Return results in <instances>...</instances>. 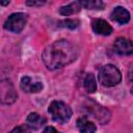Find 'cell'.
<instances>
[{
	"mask_svg": "<svg viewBox=\"0 0 133 133\" xmlns=\"http://www.w3.org/2000/svg\"><path fill=\"white\" fill-rule=\"evenodd\" d=\"M77 55V49L73 44L65 39H59L44 50L42 58L49 70H56L73 62Z\"/></svg>",
	"mask_w": 133,
	"mask_h": 133,
	"instance_id": "6da1fadb",
	"label": "cell"
},
{
	"mask_svg": "<svg viewBox=\"0 0 133 133\" xmlns=\"http://www.w3.org/2000/svg\"><path fill=\"white\" fill-rule=\"evenodd\" d=\"M100 83L106 87H111L117 85L122 80V74L119 70L113 64L104 65L99 73Z\"/></svg>",
	"mask_w": 133,
	"mask_h": 133,
	"instance_id": "7a4b0ae2",
	"label": "cell"
},
{
	"mask_svg": "<svg viewBox=\"0 0 133 133\" xmlns=\"http://www.w3.org/2000/svg\"><path fill=\"white\" fill-rule=\"evenodd\" d=\"M52 118L59 124H65L70 121L72 116L71 108L61 101H53L48 109Z\"/></svg>",
	"mask_w": 133,
	"mask_h": 133,
	"instance_id": "3957f363",
	"label": "cell"
},
{
	"mask_svg": "<svg viewBox=\"0 0 133 133\" xmlns=\"http://www.w3.org/2000/svg\"><path fill=\"white\" fill-rule=\"evenodd\" d=\"M27 22V16L23 12H16L10 15L5 23H4V28L10 32H15V33H19L21 32Z\"/></svg>",
	"mask_w": 133,
	"mask_h": 133,
	"instance_id": "277c9868",
	"label": "cell"
},
{
	"mask_svg": "<svg viewBox=\"0 0 133 133\" xmlns=\"http://www.w3.org/2000/svg\"><path fill=\"white\" fill-rule=\"evenodd\" d=\"M113 49L119 55H131L133 53V44L128 38L118 37L113 44Z\"/></svg>",
	"mask_w": 133,
	"mask_h": 133,
	"instance_id": "5b68a950",
	"label": "cell"
},
{
	"mask_svg": "<svg viewBox=\"0 0 133 133\" xmlns=\"http://www.w3.org/2000/svg\"><path fill=\"white\" fill-rule=\"evenodd\" d=\"M1 97H2V102L3 103H14L15 100L17 99L18 95L16 94L14 86L11 84V82L9 80H5L2 81L1 84Z\"/></svg>",
	"mask_w": 133,
	"mask_h": 133,
	"instance_id": "8992f818",
	"label": "cell"
},
{
	"mask_svg": "<svg viewBox=\"0 0 133 133\" xmlns=\"http://www.w3.org/2000/svg\"><path fill=\"white\" fill-rule=\"evenodd\" d=\"M21 88L26 92H38L43 89V83L31 77L25 76L21 79Z\"/></svg>",
	"mask_w": 133,
	"mask_h": 133,
	"instance_id": "52a82bcc",
	"label": "cell"
},
{
	"mask_svg": "<svg viewBox=\"0 0 133 133\" xmlns=\"http://www.w3.org/2000/svg\"><path fill=\"white\" fill-rule=\"evenodd\" d=\"M111 19L118 24H126L130 21V14L126 8L116 6L111 12Z\"/></svg>",
	"mask_w": 133,
	"mask_h": 133,
	"instance_id": "ba28073f",
	"label": "cell"
},
{
	"mask_svg": "<svg viewBox=\"0 0 133 133\" xmlns=\"http://www.w3.org/2000/svg\"><path fill=\"white\" fill-rule=\"evenodd\" d=\"M91 26H92V30L97 34L109 35L112 32V27L105 20H102V19H96V20H94Z\"/></svg>",
	"mask_w": 133,
	"mask_h": 133,
	"instance_id": "9c48e42d",
	"label": "cell"
},
{
	"mask_svg": "<svg viewBox=\"0 0 133 133\" xmlns=\"http://www.w3.org/2000/svg\"><path fill=\"white\" fill-rule=\"evenodd\" d=\"M46 123V119L41 116L39 114L35 113V112H32L30 113L28 116H27V119H26V124H27V127L31 128V129H34V130H37L39 128H42Z\"/></svg>",
	"mask_w": 133,
	"mask_h": 133,
	"instance_id": "30bf717a",
	"label": "cell"
},
{
	"mask_svg": "<svg viewBox=\"0 0 133 133\" xmlns=\"http://www.w3.org/2000/svg\"><path fill=\"white\" fill-rule=\"evenodd\" d=\"M77 128L80 131V133H95L97 128L96 125L88 121L85 116H82L80 118H78L77 121Z\"/></svg>",
	"mask_w": 133,
	"mask_h": 133,
	"instance_id": "8fae6325",
	"label": "cell"
},
{
	"mask_svg": "<svg viewBox=\"0 0 133 133\" xmlns=\"http://www.w3.org/2000/svg\"><path fill=\"white\" fill-rule=\"evenodd\" d=\"M81 7L82 6H81L80 2L79 1H76V2H72V3L68 4V5H64V6L60 7L59 12L62 16H70V15H73V14L79 11Z\"/></svg>",
	"mask_w": 133,
	"mask_h": 133,
	"instance_id": "7c38bea8",
	"label": "cell"
},
{
	"mask_svg": "<svg viewBox=\"0 0 133 133\" xmlns=\"http://www.w3.org/2000/svg\"><path fill=\"white\" fill-rule=\"evenodd\" d=\"M84 88L87 92H95L97 89L96 80L92 74H87L84 78Z\"/></svg>",
	"mask_w": 133,
	"mask_h": 133,
	"instance_id": "4fadbf2b",
	"label": "cell"
},
{
	"mask_svg": "<svg viewBox=\"0 0 133 133\" xmlns=\"http://www.w3.org/2000/svg\"><path fill=\"white\" fill-rule=\"evenodd\" d=\"M81 6L87 9H103L104 3L99 0H86V1H79Z\"/></svg>",
	"mask_w": 133,
	"mask_h": 133,
	"instance_id": "5bb4252c",
	"label": "cell"
},
{
	"mask_svg": "<svg viewBox=\"0 0 133 133\" xmlns=\"http://www.w3.org/2000/svg\"><path fill=\"white\" fill-rule=\"evenodd\" d=\"M78 25H79V22H78L77 20H70V19L64 20V21H62V22L60 23V26H62V27H68V28H70V29H75V28L78 27Z\"/></svg>",
	"mask_w": 133,
	"mask_h": 133,
	"instance_id": "9a60e30c",
	"label": "cell"
},
{
	"mask_svg": "<svg viewBox=\"0 0 133 133\" xmlns=\"http://www.w3.org/2000/svg\"><path fill=\"white\" fill-rule=\"evenodd\" d=\"M9 133H28V131H27V127L19 126V127H16L15 129H12Z\"/></svg>",
	"mask_w": 133,
	"mask_h": 133,
	"instance_id": "2e32d148",
	"label": "cell"
},
{
	"mask_svg": "<svg viewBox=\"0 0 133 133\" xmlns=\"http://www.w3.org/2000/svg\"><path fill=\"white\" fill-rule=\"evenodd\" d=\"M43 133H59L54 127H52V126H48V127H46L45 128V130L43 131Z\"/></svg>",
	"mask_w": 133,
	"mask_h": 133,
	"instance_id": "e0dca14e",
	"label": "cell"
},
{
	"mask_svg": "<svg viewBox=\"0 0 133 133\" xmlns=\"http://www.w3.org/2000/svg\"><path fill=\"white\" fill-rule=\"evenodd\" d=\"M45 3V1H27L26 4L27 5H31V6H41Z\"/></svg>",
	"mask_w": 133,
	"mask_h": 133,
	"instance_id": "ac0fdd59",
	"label": "cell"
},
{
	"mask_svg": "<svg viewBox=\"0 0 133 133\" xmlns=\"http://www.w3.org/2000/svg\"><path fill=\"white\" fill-rule=\"evenodd\" d=\"M129 80H130V83L133 84V71H132V73H130V75H129ZM132 92H133V87H132Z\"/></svg>",
	"mask_w": 133,
	"mask_h": 133,
	"instance_id": "d6986e66",
	"label": "cell"
},
{
	"mask_svg": "<svg viewBox=\"0 0 133 133\" xmlns=\"http://www.w3.org/2000/svg\"><path fill=\"white\" fill-rule=\"evenodd\" d=\"M8 3H9V1H5V2H4V1H2V2H1V4H2V5H6V4H8Z\"/></svg>",
	"mask_w": 133,
	"mask_h": 133,
	"instance_id": "ffe728a7",
	"label": "cell"
}]
</instances>
